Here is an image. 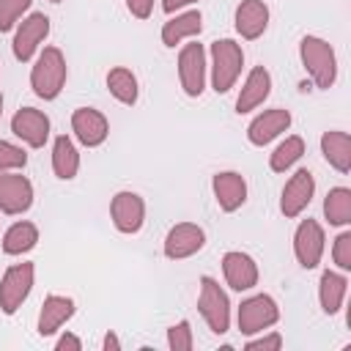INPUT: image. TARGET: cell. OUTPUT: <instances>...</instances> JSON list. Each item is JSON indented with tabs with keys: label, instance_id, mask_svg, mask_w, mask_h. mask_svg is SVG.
I'll list each match as a JSON object with an SVG mask.
<instances>
[{
	"label": "cell",
	"instance_id": "1",
	"mask_svg": "<svg viewBox=\"0 0 351 351\" xmlns=\"http://www.w3.org/2000/svg\"><path fill=\"white\" fill-rule=\"evenodd\" d=\"M69 80V66H66V55L58 47H44L38 49L33 69H30V88L38 99L52 101L60 96L63 85Z\"/></svg>",
	"mask_w": 351,
	"mask_h": 351
},
{
	"label": "cell",
	"instance_id": "2",
	"mask_svg": "<svg viewBox=\"0 0 351 351\" xmlns=\"http://www.w3.org/2000/svg\"><path fill=\"white\" fill-rule=\"evenodd\" d=\"M206 55H208V80L214 93H228L241 77V66H244L241 44L233 38H217L211 41Z\"/></svg>",
	"mask_w": 351,
	"mask_h": 351
},
{
	"label": "cell",
	"instance_id": "3",
	"mask_svg": "<svg viewBox=\"0 0 351 351\" xmlns=\"http://www.w3.org/2000/svg\"><path fill=\"white\" fill-rule=\"evenodd\" d=\"M299 60L307 71V77L313 80L315 88L329 90L337 80V55L332 49V44L321 36H304L299 41Z\"/></svg>",
	"mask_w": 351,
	"mask_h": 351
},
{
	"label": "cell",
	"instance_id": "4",
	"mask_svg": "<svg viewBox=\"0 0 351 351\" xmlns=\"http://www.w3.org/2000/svg\"><path fill=\"white\" fill-rule=\"evenodd\" d=\"M197 313L203 315L206 326L214 335H225L230 329V299L225 288L214 277H200V291H197Z\"/></svg>",
	"mask_w": 351,
	"mask_h": 351
},
{
	"label": "cell",
	"instance_id": "5",
	"mask_svg": "<svg viewBox=\"0 0 351 351\" xmlns=\"http://www.w3.org/2000/svg\"><path fill=\"white\" fill-rule=\"evenodd\" d=\"M178 82H181V90L189 99H197L206 90L208 55H206V47L197 44L195 38H189V44H184L178 49Z\"/></svg>",
	"mask_w": 351,
	"mask_h": 351
},
{
	"label": "cell",
	"instance_id": "6",
	"mask_svg": "<svg viewBox=\"0 0 351 351\" xmlns=\"http://www.w3.org/2000/svg\"><path fill=\"white\" fill-rule=\"evenodd\" d=\"M36 282V266L22 261V263H11L3 277H0V310L5 315H14L30 296Z\"/></svg>",
	"mask_w": 351,
	"mask_h": 351
},
{
	"label": "cell",
	"instance_id": "7",
	"mask_svg": "<svg viewBox=\"0 0 351 351\" xmlns=\"http://www.w3.org/2000/svg\"><path fill=\"white\" fill-rule=\"evenodd\" d=\"M49 16L41 11H33L27 16H22V22L14 27V41H11V52L19 63H27L38 55L41 44L49 36Z\"/></svg>",
	"mask_w": 351,
	"mask_h": 351
},
{
	"label": "cell",
	"instance_id": "8",
	"mask_svg": "<svg viewBox=\"0 0 351 351\" xmlns=\"http://www.w3.org/2000/svg\"><path fill=\"white\" fill-rule=\"evenodd\" d=\"M277 321H280V307L269 293H255V296L244 299L239 304V313H236L239 332L247 335V337H252L258 332H266Z\"/></svg>",
	"mask_w": 351,
	"mask_h": 351
},
{
	"label": "cell",
	"instance_id": "9",
	"mask_svg": "<svg viewBox=\"0 0 351 351\" xmlns=\"http://www.w3.org/2000/svg\"><path fill=\"white\" fill-rule=\"evenodd\" d=\"M324 250H326V236H324V228L318 219H302L293 230V255L299 261L302 269H315L324 258Z\"/></svg>",
	"mask_w": 351,
	"mask_h": 351
},
{
	"label": "cell",
	"instance_id": "10",
	"mask_svg": "<svg viewBox=\"0 0 351 351\" xmlns=\"http://www.w3.org/2000/svg\"><path fill=\"white\" fill-rule=\"evenodd\" d=\"M110 219L118 233H140V228L145 225V200L132 189L115 192L110 200Z\"/></svg>",
	"mask_w": 351,
	"mask_h": 351
},
{
	"label": "cell",
	"instance_id": "11",
	"mask_svg": "<svg viewBox=\"0 0 351 351\" xmlns=\"http://www.w3.org/2000/svg\"><path fill=\"white\" fill-rule=\"evenodd\" d=\"M11 132L14 137H19L27 148H44L52 132L49 115L36 110V107H19L11 118Z\"/></svg>",
	"mask_w": 351,
	"mask_h": 351
},
{
	"label": "cell",
	"instance_id": "12",
	"mask_svg": "<svg viewBox=\"0 0 351 351\" xmlns=\"http://www.w3.org/2000/svg\"><path fill=\"white\" fill-rule=\"evenodd\" d=\"M33 206V184L19 170L0 173V211L8 217L25 214Z\"/></svg>",
	"mask_w": 351,
	"mask_h": 351
},
{
	"label": "cell",
	"instance_id": "13",
	"mask_svg": "<svg viewBox=\"0 0 351 351\" xmlns=\"http://www.w3.org/2000/svg\"><path fill=\"white\" fill-rule=\"evenodd\" d=\"M71 132L85 148H99L110 137V121L96 107H77L71 112Z\"/></svg>",
	"mask_w": 351,
	"mask_h": 351
},
{
	"label": "cell",
	"instance_id": "14",
	"mask_svg": "<svg viewBox=\"0 0 351 351\" xmlns=\"http://www.w3.org/2000/svg\"><path fill=\"white\" fill-rule=\"evenodd\" d=\"M313 195H315V178H313V173L304 170V167L296 170V173L285 181L282 195H280V211H282V217H288V219L299 217V214L310 206Z\"/></svg>",
	"mask_w": 351,
	"mask_h": 351
},
{
	"label": "cell",
	"instance_id": "15",
	"mask_svg": "<svg viewBox=\"0 0 351 351\" xmlns=\"http://www.w3.org/2000/svg\"><path fill=\"white\" fill-rule=\"evenodd\" d=\"M206 247V230L195 222H178L165 236V255L170 261H184Z\"/></svg>",
	"mask_w": 351,
	"mask_h": 351
},
{
	"label": "cell",
	"instance_id": "16",
	"mask_svg": "<svg viewBox=\"0 0 351 351\" xmlns=\"http://www.w3.org/2000/svg\"><path fill=\"white\" fill-rule=\"evenodd\" d=\"M291 112L288 110H282V107H269V110H263L261 115H255L252 121H250V126H247V140L252 143V145H258V148H263V145H269L271 140H277L282 132H288L291 129Z\"/></svg>",
	"mask_w": 351,
	"mask_h": 351
},
{
	"label": "cell",
	"instance_id": "17",
	"mask_svg": "<svg viewBox=\"0 0 351 351\" xmlns=\"http://www.w3.org/2000/svg\"><path fill=\"white\" fill-rule=\"evenodd\" d=\"M211 189H214L217 206L225 214H233V211H239L247 203V181L236 170H219V173H214Z\"/></svg>",
	"mask_w": 351,
	"mask_h": 351
},
{
	"label": "cell",
	"instance_id": "18",
	"mask_svg": "<svg viewBox=\"0 0 351 351\" xmlns=\"http://www.w3.org/2000/svg\"><path fill=\"white\" fill-rule=\"evenodd\" d=\"M222 274H225V282L233 288V291H250L258 285V263L252 255L241 252V250H230L222 255Z\"/></svg>",
	"mask_w": 351,
	"mask_h": 351
},
{
	"label": "cell",
	"instance_id": "19",
	"mask_svg": "<svg viewBox=\"0 0 351 351\" xmlns=\"http://www.w3.org/2000/svg\"><path fill=\"white\" fill-rule=\"evenodd\" d=\"M271 93V74L266 66H252L250 74L244 77L241 88H239V96H236V112L244 115V112H252L258 110Z\"/></svg>",
	"mask_w": 351,
	"mask_h": 351
},
{
	"label": "cell",
	"instance_id": "20",
	"mask_svg": "<svg viewBox=\"0 0 351 351\" xmlns=\"http://www.w3.org/2000/svg\"><path fill=\"white\" fill-rule=\"evenodd\" d=\"M74 310H77V304H74L71 296L49 293V296L41 302V310H38V324H36L38 335H41V337H49V335L60 332V326H63L66 321H71Z\"/></svg>",
	"mask_w": 351,
	"mask_h": 351
},
{
	"label": "cell",
	"instance_id": "21",
	"mask_svg": "<svg viewBox=\"0 0 351 351\" xmlns=\"http://www.w3.org/2000/svg\"><path fill=\"white\" fill-rule=\"evenodd\" d=\"M269 16L271 14H269V5L263 0H241L236 5V16H233L236 33L241 38H247V41H255V38H261L266 33Z\"/></svg>",
	"mask_w": 351,
	"mask_h": 351
},
{
	"label": "cell",
	"instance_id": "22",
	"mask_svg": "<svg viewBox=\"0 0 351 351\" xmlns=\"http://www.w3.org/2000/svg\"><path fill=\"white\" fill-rule=\"evenodd\" d=\"M200 30H203V14H200L197 8H186V11L170 16V19L162 25V33H159V36H162V44L173 49V47L181 44V41L197 38Z\"/></svg>",
	"mask_w": 351,
	"mask_h": 351
},
{
	"label": "cell",
	"instance_id": "23",
	"mask_svg": "<svg viewBox=\"0 0 351 351\" xmlns=\"http://www.w3.org/2000/svg\"><path fill=\"white\" fill-rule=\"evenodd\" d=\"M346 293H348V277L346 271H321V280H318V304L326 315H335L340 313L343 302H346Z\"/></svg>",
	"mask_w": 351,
	"mask_h": 351
},
{
	"label": "cell",
	"instance_id": "24",
	"mask_svg": "<svg viewBox=\"0 0 351 351\" xmlns=\"http://www.w3.org/2000/svg\"><path fill=\"white\" fill-rule=\"evenodd\" d=\"M321 154L326 159L329 167H335L337 173H348L351 170V137L348 132L340 129H329L321 134Z\"/></svg>",
	"mask_w": 351,
	"mask_h": 351
},
{
	"label": "cell",
	"instance_id": "25",
	"mask_svg": "<svg viewBox=\"0 0 351 351\" xmlns=\"http://www.w3.org/2000/svg\"><path fill=\"white\" fill-rule=\"evenodd\" d=\"M52 173L60 181H71L80 173V151L69 134H58L52 143Z\"/></svg>",
	"mask_w": 351,
	"mask_h": 351
},
{
	"label": "cell",
	"instance_id": "26",
	"mask_svg": "<svg viewBox=\"0 0 351 351\" xmlns=\"http://www.w3.org/2000/svg\"><path fill=\"white\" fill-rule=\"evenodd\" d=\"M104 82H107V90H110V96L115 101H121L126 107L137 104V99H140V82H137V77H134L132 69L115 66V69L107 71V80Z\"/></svg>",
	"mask_w": 351,
	"mask_h": 351
},
{
	"label": "cell",
	"instance_id": "27",
	"mask_svg": "<svg viewBox=\"0 0 351 351\" xmlns=\"http://www.w3.org/2000/svg\"><path fill=\"white\" fill-rule=\"evenodd\" d=\"M38 244V228L33 225V222H27V219H22V222H14L5 233H3V241H0V250L5 252V255H27L33 247Z\"/></svg>",
	"mask_w": 351,
	"mask_h": 351
},
{
	"label": "cell",
	"instance_id": "28",
	"mask_svg": "<svg viewBox=\"0 0 351 351\" xmlns=\"http://www.w3.org/2000/svg\"><path fill=\"white\" fill-rule=\"evenodd\" d=\"M324 217L335 228L351 225V189L348 186H332L324 197Z\"/></svg>",
	"mask_w": 351,
	"mask_h": 351
},
{
	"label": "cell",
	"instance_id": "29",
	"mask_svg": "<svg viewBox=\"0 0 351 351\" xmlns=\"http://www.w3.org/2000/svg\"><path fill=\"white\" fill-rule=\"evenodd\" d=\"M304 140L299 137V134H288L271 154H269V167L274 170V173H288L296 162H302V156H304Z\"/></svg>",
	"mask_w": 351,
	"mask_h": 351
},
{
	"label": "cell",
	"instance_id": "30",
	"mask_svg": "<svg viewBox=\"0 0 351 351\" xmlns=\"http://www.w3.org/2000/svg\"><path fill=\"white\" fill-rule=\"evenodd\" d=\"M33 0H0V33H8L30 11Z\"/></svg>",
	"mask_w": 351,
	"mask_h": 351
},
{
	"label": "cell",
	"instance_id": "31",
	"mask_svg": "<svg viewBox=\"0 0 351 351\" xmlns=\"http://www.w3.org/2000/svg\"><path fill=\"white\" fill-rule=\"evenodd\" d=\"M167 348H170V351H192V348H195L192 324H189L186 318H181L178 324L167 326Z\"/></svg>",
	"mask_w": 351,
	"mask_h": 351
},
{
	"label": "cell",
	"instance_id": "32",
	"mask_svg": "<svg viewBox=\"0 0 351 351\" xmlns=\"http://www.w3.org/2000/svg\"><path fill=\"white\" fill-rule=\"evenodd\" d=\"M27 165V154L22 145H14L8 140H0V173L22 170Z\"/></svg>",
	"mask_w": 351,
	"mask_h": 351
},
{
	"label": "cell",
	"instance_id": "33",
	"mask_svg": "<svg viewBox=\"0 0 351 351\" xmlns=\"http://www.w3.org/2000/svg\"><path fill=\"white\" fill-rule=\"evenodd\" d=\"M332 261L340 271H351V230H340L332 244Z\"/></svg>",
	"mask_w": 351,
	"mask_h": 351
},
{
	"label": "cell",
	"instance_id": "34",
	"mask_svg": "<svg viewBox=\"0 0 351 351\" xmlns=\"http://www.w3.org/2000/svg\"><path fill=\"white\" fill-rule=\"evenodd\" d=\"M282 343H285V340H282L280 332H266V335L258 332V337L252 335V337L244 343V348H247V351H280Z\"/></svg>",
	"mask_w": 351,
	"mask_h": 351
},
{
	"label": "cell",
	"instance_id": "35",
	"mask_svg": "<svg viewBox=\"0 0 351 351\" xmlns=\"http://www.w3.org/2000/svg\"><path fill=\"white\" fill-rule=\"evenodd\" d=\"M126 8L134 19H148L154 11V0H126Z\"/></svg>",
	"mask_w": 351,
	"mask_h": 351
},
{
	"label": "cell",
	"instance_id": "36",
	"mask_svg": "<svg viewBox=\"0 0 351 351\" xmlns=\"http://www.w3.org/2000/svg\"><path fill=\"white\" fill-rule=\"evenodd\" d=\"M55 351H82V340L71 332H63L58 340H55Z\"/></svg>",
	"mask_w": 351,
	"mask_h": 351
},
{
	"label": "cell",
	"instance_id": "37",
	"mask_svg": "<svg viewBox=\"0 0 351 351\" xmlns=\"http://www.w3.org/2000/svg\"><path fill=\"white\" fill-rule=\"evenodd\" d=\"M192 3H197V0H162V11L165 14H176L181 8H189Z\"/></svg>",
	"mask_w": 351,
	"mask_h": 351
},
{
	"label": "cell",
	"instance_id": "38",
	"mask_svg": "<svg viewBox=\"0 0 351 351\" xmlns=\"http://www.w3.org/2000/svg\"><path fill=\"white\" fill-rule=\"evenodd\" d=\"M101 348H104V351H121V340H118V335H115V332H107L104 340H101Z\"/></svg>",
	"mask_w": 351,
	"mask_h": 351
},
{
	"label": "cell",
	"instance_id": "39",
	"mask_svg": "<svg viewBox=\"0 0 351 351\" xmlns=\"http://www.w3.org/2000/svg\"><path fill=\"white\" fill-rule=\"evenodd\" d=\"M0 115H3V96H0Z\"/></svg>",
	"mask_w": 351,
	"mask_h": 351
},
{
	"label": "cell",
	"instance_id": "40",
	"mask_svg": "<svg viewBox=\"0 0 351 351\" xmlns=\"http://www.w3.org/2000/svg\"><path fill=\"white\" fill-rule=\"evenodd\" d=\"M49 3H60V0H49Z\"/></svg>",
	"mask_w": 351,
	"mask_h": 351
}]
</instances>
